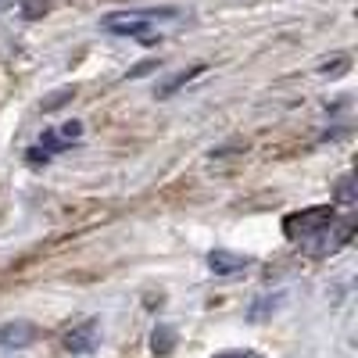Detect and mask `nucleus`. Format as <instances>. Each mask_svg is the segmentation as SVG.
<instances>
[{
  "mask_svg": "<svg viewBox=\"0 0 358 358\" xmlns=\"http://www.w3.org/2000/svg\"><path fill=\"white\" fill-rule=\"evenodd\" d=\"M176 11H115L104 18V33L111 36H133L140 43H158L162 40V29H158V18H169Z\"/></svg>",
  "mask_w": 358,
  "mask_h": 358,
  "instance_id": "obj_1",
  "label": "nucleus"
},
{
  "mask_svg": "<svg viewBox=\"0 0 358 358\" xmlns=\"http://www.w3.org/2000/svg\"><path fill=\"white\" fill-rule=\"evenodd\" d=\"M351 236H355V222L334 215L315 236H308V241H301V244H305V251H308L312 258H330V255H337L344 244H351Z\"/></svg>",
  "mask_w": 358,
  "mask_h": 358,
  "instance_id": "obj_2",
  "label": "nucleus"
},
{
  "mask_svg": "<svg viewBox=\"0 0 358 358\" xmlns=\"http://www.w3.org/2000/svg\"><path fill=\"white\" fill-rule=\"evenodd\" d=\"M334 219V208L330 204H315V208H301V212H290L283 219V233H287V241H308V236H315L326 222Z\"/></svg>",
  "mask_w": 358,
  "mask_h": 358,
  "instance_id": "obj_3",
  "label": "nucleus"
},
{
  "mask_svg": "<svg viewBox=\"0 0 358 358\" xmlns=\"http://www.w3.org/2000/svg\"><path fill=\"white\" fill-rule=\"evenodd\" d=\"M97 344H101V322L97 319H83L79 326H72L65 334V351H72V355H94Z\"/></svg>",
  "mask_w": 358,
  "mask_h": 358,
  "instance_id": "obj_4",
  "label": "nucleus"
},
{
  "mask_svg": "<svg viewBox=\"0 0 358 358\" xmlns=\"http://www.w3.org/2000/svg\"><path fill=\"white\" fill-rule=\"evenodd\" d=\"M40 337V330L33 322H25V319H15V322H4L0 326V348H8V351H18V348H29Z\"/></svg>",
  "mask_w": 358,
  "mask_h": 358,
  "instance_id": "obj_5",
  "label": "nucleus"
},
{
  "mask_svg": "<svg viewBox=\"0 0 358 358\" xmlns=\"http://www.w3.org/2000/svg\"><path fill=\"white\" fill-rule=\"evenodd\" d=\"M248 265H251L248 255H236V251H226V248H215L208 255V268H212L215 276H236V273H244Z\"/></svg>",
  "mask_w": 358,
  "mask_h": 358,
  "instance_id": "obj_6",
  "label": "nucleus"
},
{
  "mask_svg": "<svg viewBox=\"0 0 358 358\" xmlns=\"http://www.w3.org/2000/svg\"><path fill=\"white\" fill-rule=\"evenodd\" d=\"M208 72V65L204 62H197V65H190V69H183V72H176L172 79H165L158 90H155V97L158 101H165V97H172V94H179V90H183V86H190L197 76H204Z\"/></svg>",
  "mask_w": 358,
  "mask_h": 358,
  "instance_id": "obj_7",
  "label": "nucleus"
},
{
  "mask_svg": "<svg viewBox=\"0 0 358 358\" xmlns=\"http://www.w3.org/2000/svg\"><path fill=\"white\" fill-rule=\"evenodd\" d=\"M69 147H72V143H65L57 133L47 129V133L40 136V143H36V151H29V162H47L50 155H62V151H69Z\"/></svg>",
  "mask_w": 358,
  "mask_h": 358,
  "instance_id": "obj_8",
  "label": "nucleus"
},
{
  "mask_svg": "<svg viewBox=\"0 0 358 358\" xmlns=\"http://www.w3.org/2000/svg\"><path fill=\"white\" fill-rule=\"evenodd\" d=\"M334 201L344 208V212H351V208L358 204V179L355 176H341L337 187H334Z\"/></svg>",
  "mask_w": 358,
  "mask_h": 358,
  "instance_id": "obj_9",
  "label": "nucleus"
},
{
  "mask_svg": "<svg viewBox=\"0 0 358 358\" xmlns=\"http://www.w3.org/2000/svg\"><path fill=\"white\" fill-rule=\"evenodd\" d=\"M151 351L158 358H169L176 351V330L172 326H155V334H151Z\"/></svg>",
  "mask_w": 358,
  "mask_h": 358,
  "instance_id": "obj_10",
  "label": "nucleus"
},
{
  "mask_svg": "<svg viewBox=\"0 0 358 358\" xmlns=\"http://www.w3.org/2000/svg\"><path fill=\"white\" fill-rule=\"evenodd\" d=\"M54 8V0H22V18L29 22H40L47 11Z\"/></svg>",
  "mask_w": 358,
  "mask_h": 358,
  "instance_id": "obj_11",
  "label": "nucleus"
},
{
  "mask_svg": "<svg viewBox=\"0 0 358 358\" xmlns=\"http://www.w3.org/2000/svg\"><path fill=\"white\" fill-rule=\"evenodd\" d=\"M351 69V62H348V54H337V57H326V65L319 69L322 76H341V72H348Z\"/></svg>",
  "mask_w": 358,
  "mask_h": 358,
  "instance_id": "obj_12",
  "label": "nucleus"
},
{
  "mask_svg": "<svg viewBox=\"0 0 358 358\" xmlns=\"http://www.w3.org/2000/svg\"><path fill=\"white\" fill-rule=\"evenodd\" d=\"M72 94H76V90H62V94L47 97V101H43V111H54V108H62L65 101H72Z\"/></svg>",
  "mask_w": 358,
  "mask_h": 358,
  "instance_id": "obj_13",
  "label": "nucleus"
},
{
  "mask_svg": "<svg viewBox=\"0 0 358 358\" xmlns=\"http://www.w3.org/2000/svg\"><path fill=\"white\" fill-rule=\"evenodd\" d=\"M268 308H276V301H273V297H262V305H255V308H251V319L258 322V319H262Z\"/></svg>",
  "mask_w": 358,
  "mask_h": 358,
  "instance_id": "obj_14",
  "label": "nucleus"
},
{
  "mask_svg": "<svg viewBox=\"0 0 358 358\" xmlns=\"http://www.w3.org/2000/svg\"><path fill=\"white\" fill-rule=\"evenodd\" d=\"M212 358H258V351H244V348H236V351H219Z\"/></svg>",
  "mask_w": 358,
  "mask_h": 358,
  "instance_id": "obj_15",
  "label": "nucleus"
},
{
  "mask_svg": "<svg viewBox=\"0 0 358 358\" xmlns=\"http://www.w3.org/2000/svg\"><path fill=\"white\" fill-rule=\"evenodd\" d=\"M79 133H83V126H79V122H65V126H62V136H69V140H76Z\"/></svg>",
  "mask_w": 358,
  "mask_h": 358,
  "instance_id": "obj_16",
  "label": "nucleus"
},
{
  "mask_svg": "<svg viewBox=\"0 0 358 358\" xmlns=\"http://www.w3.org/2000/svg\"><path fill=\"white\" fill-rule=\"evenodd\" d=\"M151 69H158V62H143L140 69H133V72H129V79H136V76H147Z\"/></svg>",
  "mask_w": 358,
  "mask_h": 358,
  "instance_id": "obj_17",
  "label": "nucleus"
}]
</instances>
